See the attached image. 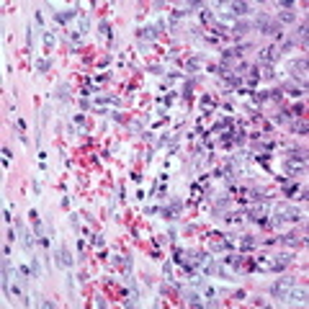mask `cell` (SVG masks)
<instances>
[{"label": "cell", "instance_id": "1", "mask_svg": "<svg viewBox=\"0 0 309 309\" xmlns=\"http://www.w3.org/2000/svg\"><path fill=\"white\" fill-rule=\"evenodd\" d=\"M273 294H276L281 301H304L306 289H304V286H296L294 281H281V283L273 286Z\"/></svg>", "mask_w": 309, "mask_h": 309}, {"label": "cell", "instance_id": "2", "mask_svg": "<svg viewBox=\"0 0 309 309\" xmlns=\"http://www.w3.org/2000/svg\"><path fill=\"white\" fill-rule=\"evenodd\" d=\"M232 11L242 16V13H247V11H250V6H247V3H234V6H232Z\"/></svg>", "mask_w": 309, "mask_h": 309}]
</instances>
